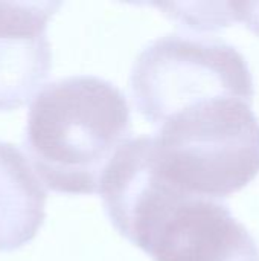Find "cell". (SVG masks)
Listing matches in <instances>:
<instances>
[{
  "label": "cell",
  "instance_id": "7a4b0ae2",
  "mask_svg": "<svg viewBox=\"0 0 259 261\" xmlns=\"http://www.w3.org/2000/svg\"><path fill=\"white\" fill-rule=\"evenodd\" d=\"M125 95L93 75L44 86L29 106L24 148L32 168L52 191L99 193L102 177L131 138Z\"/></svg>",
  "mask_w": 259,
  "mask_h": 261
},
{
  "label": "cell",
  "instance_id": "8992f818",
  "mask_svg": "<svg viewBox=\"0 0 259 261\" xmlns=\"http://www.w3.org/2000/svg\"><path fill=\"white\" fill-rule=\"evenodd\" d=\"M47 194L27 158L0 141V252L31 242L43 225Z\"/></svg>",
  "mask_w": 259,
  "mask_h": 261
},
{
  "label": "cell",
  "instance_id": "277c9868",
  "mask_svg": "<svg viewBox=\"0 0 259 261\" xmlns=\"http://www.w3.org/2000/svg\"><path fill=\"white\" fill-rule=\"evenodd\" d=\"M130 84L137 110L156 127L212 101L255 98L243 54L220 38L192 34H168L148 44L134 61Z\"/></svg>",
  "mask_w": 259,
  "mask_h": 261
},
{
  "label": "cell",
  "instance_id": "6da1fadb",
  "mask_svg": "<svg viewBox=\"0 0 259 261\" xmlns=\"http://www.w3.org/2000/svg\"><path fill=\"white\" fill-rule=\"evenodd\" d=\"M99 193L119 234L154 261H259L258 243L223 200L163 177L151 136L131 138L119 148Z\"/></svg>",
  "mask_w": 259,
  "mask_h": 261
},
{
  "label": "cell",
  "instance_id": "5b68a950",
  "mask_svg": "<svg viewBox=\"0 0 259 261\" xmlns=\"http://www.w3.org/2000/svg\"><path fill=\"white\" fill-rule=\"evenodd\" d=\"M56 2H0V110L26 104L52 70L46 35Z\"/></svg>",
  "mask_w": 259,
  "mask_h": 261
},
{
  "label": "cell",
  "instance_id": "3957f363",
  "mask_svg": "<svg viewBox=\"0 0 259 261\" xmlns=\"http://www.w3.org/2000/svg\"><path fill=\"white\" fill-rule=\"evenodd\" d=\"M250 101L218 99L179 113L151 136L153 158L171 184L226 199L259 173V119Z\"/></svg>",
  "mask_w": 259,
  "mask_h": 261
}]
</instances>
